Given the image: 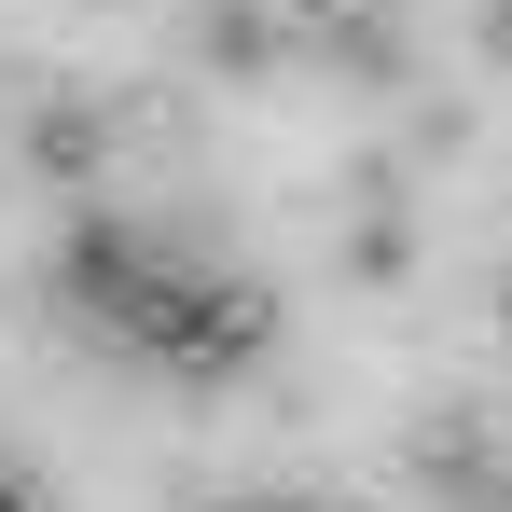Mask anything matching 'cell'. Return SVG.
Wrapping results in <instances>:
<instances>
[{"label":"cell","mask_w":512,"mask_h":512,"mask_svg":"<svg viewBox=\"0 0 512 512\" xmlns=\"http://www.w3.org/2000/svg\"><path fill=\"white\" fill-rule=\"evenodd\" d=\"M125 333L180 360V374H208V360H250L263 346V291H208V277H125Z\"/></svg>","instance_id":"obj_1"},{"label":"cell","mask_w":512,"mask_h":512,"mask_svg":"<svg viewBox=\"0 0 512 512\" xmlns=\"http://www.w3.org/2000/svg\"><path fill=\"white\" fill-rule=\"evenodd\" d=\"M0 512H14V499H0Z\"/></svg>","instance_id":"obj_2"}]
</instances>
